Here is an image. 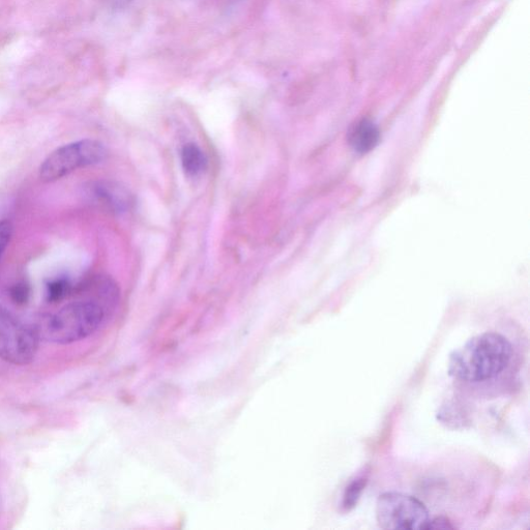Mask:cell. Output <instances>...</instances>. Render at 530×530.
I'll return each instance as SVG.
<instances>
[{
	"label": "cell",
	"instance_id": "6da1fadb",
	"mask_svg": "<svg viewBox=\"0 0 530 530\" xmlns=\"http://www.w3.org/2000/svg\"><path fill=\"white\" fill-rule=\"evenodd\" d=\"M72 296L75 301L42 320L40 339L67 345L92 336L119 304L120 290L109 277L94 276L73 288Z\"/></svg>",
	"mask_w": 530,
	"mask_h": 530
},
{
	"label": "cell",
	"instance_id": "7a4b0ae2",
	"mask_svg": "<svg viewBox=\"0 0 530 530\" xmlns=\"http://www.w3.org/2000/svg\"><path fill=\"white\" fill-rule=\"evenodd\" d=\"M512 358L513 346L505 336L484 333L452 352L448 371L457 380L481 384L502 375Z\"/></svg>",
	"mask_w": 530,
	"mask_h": 530
},
{
	"label": "cell",
	"instance_id": "3957f363",
	"mask_svg": "<svg viewBox=\"0 0 530 530\" xmlns=\"http://www.w3.org/2000/svg\"><path fill=\"white\" fill-rule=\"evenodd\" d=\"M107 156L105 146L96 140L85 139L60 147L43 162L40 178L52 183L80 168L96 165Z\"/></svg>",
	"mask_w": 530,
	"mask_h": 530
},
{
	"label": "cell",
	"instance_id": "277c9868",
	"mask_svg": "<svg viewBox=\"0 0 530 530\" xmlns=\"http://www.w3.org/2000/svg\"><path fill=\"white\" fill-rule=\"evenodd\" d=\"M376 519L382 529H427L429 511L418 498L400 493H382L376 504Z\"/></svg>",
	"mask_w": 530,
	"mask_h": 530
},
{
	"label": "cell",
	"instance_id": "5b68a950",
	"mask_svg": "<svg viewBox=\"0 0 530 530\" xmlns=\"http://www.w3.org/2000/svg\"><path fill=\"white\" fill-rule=\"evenodd\" d=\"M39 342L36 329L0 307V359L17 366L31 364L37 356Z\"/></svg>",
	"mask_w": 530,
	"mask_h": 530
},
{
	"label": "cell",
	"instance_id": "8992f818",
	"mask_svg": "<svg viewBox=\"0 0 530 530\" xmlns=\"http://www.w3.org/2000/svg\"><path fill=\"white\" fill-rule=\"evenodd\" d=\"M87 196L102 208L116 214L130 209L132 196L129 191L114 182L97 181L87 186Z\"/></svg>",
	"mask_w": 530,
	"mask_h": 530
},
{
	"label": "cell",
	"instance_id": "52a82bcc",
	"mask_svg": "<svg viewBox=\"0 0 530 530\" xmlns=\"http://www.w3.org/2000/svg\"><path fill=\"white\" fill-rule=\"evenodd\" d=\"M379 138L377 126L371 121L363 120L351 129L349 143L355 152L364 155L374 149Z\"/></svg>",
	"mask_w": 530,
	"mask_h": 530
},
{
	"label": "cell",
	"instance_id": "ba28073f",
	"mask_svg": "<svg viewBox=\"0 0 530 530\" xmlns=\"http://www.w3.org/2000/svg\"><path fill=\"white\" fill-rule=\"evenodd\" d=\"M182 164L185 172L190 176L201 174L208 166V159L194 143H188L182 151Z\"/></svg>",
	"mask_w": 530,
	"mask_h": 530
},
{
	"label": "cell",
	"instance_id": "9c48e42d",
	"mask_svg": "<svg viewBox=\"0 0 530 530\" xmlns=\"http://www.w3.org/2000/svg\"><path fill=\"white\" fill-rule=\"evenodd\" d=\"M367 482H368L367 479L359 478L353 481L352 483H350L349 486H347L344 492V495H343V502H342L343 510L349 512L353 508H356L366 488Z\"/></svg>",
	"mask_w": 530,
	"mask_h": 530
},
{
	"label": "cell",
	"instance_id": "30bf717a",
	"mask_svg": "<svg viewBox=\"0 0 530 530\" xmlns=\"http://www.w3.org/2000/svg\"><path fill=\"white\" fill-rule=\"evenodd\" d=\"M73 287L66 279H55L47 285V300L49 303H60L71 294L72 296Z\"/></svg>",
	"mask_w": 530,
	"mask_h": 530
},
{
	"label": "cell",
	"instance_id": "8fae6325",
	"mask_svg": "<svg viewBox=\"0 0 530 530\" xmlns=\"http://www.w3.org/2000/svg\"><path fill=\"white\" fill-rule=\"evenodd\" d=\"M10 297L16 305H25L31 297V288L23 282L18 283L11 288Z\"/></svg>",
	"mask_w": 530,
	"mask_h": 530
},
{
	"label": "cell",
	"instance_id": "7c38bea8",
	"mask_svg": "<svg viewBox=\"0 0 530 530\" xmlns=\"http://www.w3.org/2000/svg\"><path fill=\"white\" fill-rule=\"evenodd\" d=\"M13 234V226L8 221L0 222V259L8 248Z\"/></svg>",
	"mask_w": 530,
	"mask_h": 530
},
{
	"label": "cell",
	"instance_id": "4fadbf2b",
	"mask_svg": "<svg viewBox=\"0 0 530 530\" xmlns=\"http://www.w3.org/2000/svg\"><path fill=\"white\" fill-rule=\"evenodd\" d=\"M427 529H455V526L449 518L440 516L430 520Z\"/></svg>",
	"mask_w": 530,
	"mask_h": 530
},
{
	"label": "cell",
	"instance_id": "5bb4252c",
	"mask_svg": "<svg viewBox=\"0 0 530 530\" xmlns=\"http://www.w3.org/2000/svg\"><path fill=\"white\" fill-rule=\"evenodd\" d=\"M113 2L117 5H125L130 2V0H113Z\"/></svg>",
	"mask_w": 530,
	"mask_h": 530
}]
</instances>
